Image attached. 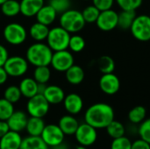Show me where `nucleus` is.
<instances>
[{
	"label": "nucleus",
	"mask_w": 150,
	"mask_h": 149,
	"mask_svg": "<svg viewBox=\"0 0 150 149\" xmlns=\"http://www.w3.org/2000/svg\"><path fill=\"white\" fill-rule=\"evenodd\" d=\"M105 130H106L107 134L111 138H112V140L125 136V133H126V128H125L124 125L121 122L115 120V119H113L105 127Z\"/></svg>",
	"instance_id": "c85d7f7f"
},
{
	"label": "nucleus",
	"mask_w": 150,
	"mask_h": 149,
	"mask_svg": "<svg viewBox=\"0 0 150 149\" xmlns=\"http://www.w3.org/2000/svg\"><path fill=\"white\" fill-rule=\"evenodd\" d=\"M138 133L140 139L150 144V119H147L140 124Z\"/></svg>",
	"instance_id": "4c0bfd02"
},
{
	"label": "nucleus",
	"mask_w": 150,
	"mask_h": 149,
	"mask_svg": "<svg viewBox=\"0 0 150 149\" xmlns=\"http://www.w3.org/2000/svg\"><path fill=\"white\" fill-rule=\"evenodd\" d=\"M9 131H10V128H9V126L7 124V121L0 120V138H2Z\"/></svg>",
	"instance_id": "37998d69"
},
{
	"label": "nucleus",
	"mask_w": 150,
	"mask_h": 149,
	"mask_svg": "<svg viewBox=\"0 0 150 149\" xmlns=\"http://www.w3.org/2000/svg\"><path fill=\"white\" fill-rule=\"evenodd\" d=\"M1 11L5 17H16L20 13V3L18 0H7L1 4Z\"/></svg>",
	"instance_id": "bb28decb"
},
{
	"label": "nucleus",
	"mask_w": 150,
	"mask_h": 149,
	"mask_svg": "<svg viewBox=\"0 0 150 149\" xmlns=\"http://www.w3.org/2000/svg\"><path fill=\"white\" fill-rule=\"evenodd\" d=\"M45 122L42 118L30 117L25 126V131L30 136H40L45 127Z\"/></svg>",
	"instance_id": "b1692460"
},
{
	"label": "nucleus",
	"mask_w": 150,
	"mask_h": 149,
	"mask_svg": "<svg viewBox=\"0 0 150 149\" xmlns=\"http://www.w3.org/2000/svg\"><path fill=\"white\" fill-rule=\"evenodd\" d=\"M38 85L39 83L34 80L33 77H25L20 81L18 88L22 97L31 98L32 97L38 94Z\"/></svg>",
	"instance_id": "412c9836"
},
{
	"label": "nucleus",
	"mask_w": 150,
	"mask_h": 149,
	"mask_svg": "<svg viewBox=\"0 0 150 149\" xmlns=\"http://www.w3.org/2000/svg\"><path fill=\"white\" fill-rule=\"evenodd\" d=\"M13 104L5 98H0V120H7L14 112Z\"/></svg>",
	"instance_id": "f704fd0d"
},
{
	"label": "nucleus",
	"mask_w": 150,
	"mask_h": 149,
	"mask_svg": "<svg viewBox=\"0 0 150 149\" xmlns=\"http://www.w3.org/2000/svg\"><path fill=\"white\" fill-rule=\"evenodd\" d=\"M59 22L60 25L69 33H76L82 31L86 24L82 11L71 8L61 14Z\"/></svg>",
	"instance_id": "7ed1b4c3"
},
{
	"label": "nucleus",
	"mask_w": 150,
	"mask_h": 149,
	"mask_svg": "<svg viewBox=\"0 0 150 149\" xmlns=\"http://www.w3.org/2000/svg\"><path fill=\"white\" fill-rule=\"evenodd\" d=\"M19 149H49L40 136H30L23 138Z\"/></svg>",
	"instance_id": "393cba45"
},
{
	"label": "nucleus",
	"mask_w": 150,
	"mask_h": 149,
	"mask_svg": "<svg viewBox=\"0 0 150 149\" xmlns=\"http://www.w3.org/2000/svg\"><path fill=\"white\" fill-rule=\"evenodd\" d=\"M74 135L79 145L85 146L87 148L92 146L98 139L97 129L86 122L79 125Z\"/></svg>",
	"instance_id": "9d476101"
},
{
	"label": "nucleus",
	"mask_w": 150,
	"mask_h": 149,
	"mask_svg": "<svg viewBox=\"0 0 150 149\" xmlns=\"http://www.w3.org/2000/svg\"><path fill=\"white\" fill-rule=\"evenodd\" d=\"M96 25L103 32L112 31L118 27V12L112 9L100 11Z\"/></svg>",
	"instance_id": "f8f14e48"
},
{
	"label": "nucleus",
	"mask_w": 150,
	"mask_h": 149,
	"mask_svg": "<svg viewBox=\"0 0 150 149\" xmlns=\"http://www.w3.org/2000/svg\"><path fill=\"white\" fill-rule=\"evenodd\" d=\"M98 67L102 74L113 73L115 70V61L109 55H103L98 60Z\"/></svg>",
	"instance_id": "7c9ffc66"
},
{
	"label": "nucleus",
	"mask_w": 150,
	"mask_h": 149,
	"mask_svg": "<svg viewBox=\"0 0 150 149\" xmlns=\"http://www.w3.org/2000/svg\"><path fill=\"white\" fill-rule=\"evenodd\" d=\"M136 11L121 10L118 13V27L122 30H129L134 18H136Z\"/></svg>",
	"instance_id": "a878e982"
},
{
	"label": "nucleus",
	"mask_w": 150,
	"mask_h": 149,
	"mask_svg": "<svg viewBox=\"0 0 150 149\" xmlns=\"http://www.w3.org/2000/svg\"><path fill=\"white\" fill-rule=\"evenodd\" d=\"M52 148L53 149H68V147H67V145H66L64 142H62V143H61V144H59V145H57V146H55V147H53Z\"/></svg>",
	"instance_id": "a18cd8bd"
},
{
	"label": "nucleus",
	"mask_w": 150,
	"mask_h": 149,
	"mask_svg": "<svg viewBox=\"0 0 150 149\" xmlns=\"http://www.w3.org/2000/svg\"><path fill=\"white\" fill-rule=\"evenodd\" d=\"M57 15L58 13L50 4H44L37 12L35 17L37 22L49 26L55 21Z\"/></svg>",
	"instance_id": "6ab92c4d"
},
{
	"label": "nucleus",
	"mask_w": 150,
	"mask_h": 149,
	"mask_svg": "<svg viewBox=\"0 0 150 149\" xmlns=\"http://www.w3.org/2000/svg\"><path fill=\"white\" fill-rule=\"evenodd\" d=\"M84 1H88V0H84Z\"/></svg>",
	"instance_id": "09e8293b"
},
{
	"label": "nucleus",
	"mask_w": 150,
	"mask_h": 149,
	"mask_svg": "<svg viewBox=\"0 0 150 149\" xmlns=\"http://www.w3.org/2000/svg\"><path fill=\"white\" fill-rule=\"evenodd\" d=\"M50 104L47 101L42 94H37L28 98L26 111L30 117L44 118L49 112Z\"/></svg>",
	"instance_id": "0eeeda50"
},
{
	"label": "nucleus",
	"mask_w": 150,
	"mask_h": 149,
	"mask_svg": "<svg viewBox=\"0 0 150 149\" xmlns=\"http://www.w3.org/2000/svg\"><path fill=\"white\" fill-rule=\"evenodd\" d=\"M98 85L100 90L106 95L112 96L118 93L120 89V78L114 73L103 74L99 79Z\"/></svg>",
	"instance_id": "ddd939ff"
},
{
	"label": "nucleus",
	"mask_w": 150,
	"mask_h": 149,
	"mask_svg": "<svg viewBox=\"0 0 150 149\" xmlns=\"http://www.w3.org/2000/svg\"><path fill=\"white\" fill-rule=\"evenodd\" d=\"M131 147L132 141L126 136L113 139L111 144V149H131Z\"/></svg>",
	"instance_id": "58836bf2"
},
{
	"label": "nucleus",
	"mask_w": 150,
	"mask_h": 149,
	"mask_svg": "<svg viewBox=\"0 0 150 149\" xmlns=\"http://www.w3.org/2000/svg\"><path fill=\"white\" fill-rule=\"evenodd\" d=\"M20 13L26 18L35 17L40 9L45 4L44 0H21Z\"/></svg>",
	"instance_id": "a211bd4d"
},
{
	"label": "nucleus",
	"mask_w": 150,
	"mask_h": 149,
	"mask_svg": "<svg viewBox=\"0 0 150 149\" xmlns=\"http://www.w3.org/2000/svg\"><path fill=\"white\" fill-rule=\"evenodd\" d=\"M3 67L4 68L9 76L20 77L27 72L29 63L25 57L13 55L8 57Z\"/></svg>",
	"instance_id": "6e6552de"
},
{
	"label": "nucleus",
	"mask_w": 150,
	"mask_h": 149,
	"mask_svg": "<svg viewBox=\"0 0 150 149\" xmlns=\"http://www.w3.org/2000/svg\"><path fill=\"white\" fill-rule=\"evenodd\" d=\"M149 16H150V14H149Z\"/></svg>",
	"instance_id": "8fccbe9b"
},
{
	"label": "nucleus",
	"mask_w": 150,
	"mask_h": 149,
	"mask_svg": "<svg viewBox=\"0 0 150 149\" xmlns=\"http://www.w3.org/2000/svg\"><path fill=\"white\" fill-rule=\"evenodd\" d=\"M6 1H7V0H0V5L3 4H4V2H6Z\"/></svg>",
	"instance_id": "de8ad7c7"
},
{
	"label": "nucleus",
	"mask_w": 150,
	"mask_h": 149,
	"mask_svg": "<svg viewBox=\"0 0 150 149\" xmlns=\"http://www.w3.org/2000/svg\"><path fill=\"white\" fill-rule=\"evenodd\" d=\"M74 64L75 60L71 51L65 49L53 53L50 65L55 71L65 73Z\"/></svg>",
	"instance_id": "1a4fd4ad"
},
{
	"label": "nucleus",
	"mask_w": 150,
	"mask_h": 149,
	"mask_svg": "<svg viewBox=\"0 0 150 149\" xmlns=\"http://www.w3.org/2000/svg\"><path fill=\"white\" fill-rule=\"evenodd\" d=\"M9 57V53L6 47L0 44V67H3Z\"/></svg>",
	"instance_id": "79ce46f5"
},
{
	"label": "nucleus",
	"mask_w": 150,
	"mask_h": 149,
	"mask_svg": "<svg viewBox=\"0 0 150 149\" xmlns=\"http://www.w3.org/2000/svg\"><path fill=\"white\" fill-rule=\"evenodd\" d=\"M48 32H49L48 26L40 22L33 23L29 28V35L36 42H42L46 40Z\"/></svg>",
	"instance_id": "5701e85b"
},
{
	"label": "nucleus",
	"mask_w": 150,
	"mask_h": 149,
	"mask_svg": "<svg viewBox=\"0 0 150 149\" xmlns=\"http://www.w3.org/2000/svg\"><path fill=\"white\" fill-rule=\"evenodd\" d=\"M22 97V94L20 92V90L18 86L16 85H11L8 86L4 92V98L8 100L9 102L12 103L13 105L18 103Z\"/></svg>",
	"instance_id": "473e14b6"
},
{
	"label": "nucleus",
	"mask_w": 150,
	"mask_h": 149,
	"mask_svg": "<svg viewBox=\"0 0 150 149\" xmlns=\"http://www.w3.org/2000/svg\"><path fill=\"white\" fill-rule=\"evenodd\" d=\"M131 149H150V144L142 139H139L132 142Z\"/></svg>",
	"instance_id": "a19ab883"
},
{
	"label": "nucleus",
	"mask_w": 150,
	"mask_h": 149,
	"mask_svg": "<svg viewBox=\"0 0 150 149\" xmlns=\"http://www.w3.org/2000/svg\"><path fill=\"white\" fill-rule=\"evenodd\" d=\"M115 0H92V4L95 5L100 11L112 8Z\"/></svg>",
	"instance_id": "ea45409f"
},
{
	"label": "nucleus",
	"mask_w": 150,
	"mask_h": 149,
	"mask_svg": "<svg viewBox=\"0 0 150 149\" xmlns=\"http://www.w3.org/2000/svg\"><path fill=\"white\" fill-rule=\"evenodd\" d=\"M78 120L74 117V115L68 114L62 116L59 119L58 126L65 135H74L76 131L79 126Z\"/></svg>",
	"instance_id": "aec40b11"
},
{
	"label": "nucleus",
	"mask_w": 150,
	"mask_h": 149,
	"mask_svg": "<svg viewBox=\"0 0 150 149\" xmlns=\"http://www.w3.org/2000/svg\"><path fill=\"white\" fill-rule=\"evenodd\" d=\"M40 137L49 148H53L64 142L65 134L58 125L49 124L45 126Z\"/></svg>",
	"instance_id": "9b49d317"
},
{
	"label": "nucleus",
	"mask_w": 150,
	"mask_h": 149,
	"mask_svg": "<svg viewBox=\"0 0 150 149\" xmlns=\"http://www.w3.org/2000/svg\"><path fill=\"white\" fill-rule=\"evenodd\" d=\"M85 73L82 67L78 65H72L66 72H65V77L69 83L72 85H78L83 83L84 80Z\"/></svg>",
	"instance_id": "4be33fe9"
},
{
	"label": "nucleus",
	"mask_w": 150,
	"mask_h": 149,
	"mask_svg": "<svg viewBox=\"0 0 150 149\" xmlns=\"http://www.w3.org/2000/svg\"><path fill=\"white\" fill-rule=\"evenodd\" d=\"M42 95L50 105H59L62 103L66 96L64 90L58 85H47Z\"/></svg>",
	"instance_id": "f3484780"
},
{
	"label": "nucleus",
	"mask_w": 150,
	"mask_h": 149,
	"mask_svg": "<svg viewBox=\"0 0 150 149\" xmlns=\"http://www.w3.org/2000/svg\"><path fill=\"white\" fill-rule=\"evenodd\" d=\"M86 42L85 40L78 34L74 33V35L70 36L69 42V49L73 53H80L85 47Z\"/></svg>",
	"instance_id": "2f4dec72"
},
{
	"label": "nucleus",
	"mask_w": 150,
	"mask_h": 149,
	"mask_svg": "<svg viewBox=\"0 0 150 149\" xmlns=\"http://www.w3.org/2000/svg\"><path fill=\"white\" fill-rule=\"evenodd\" d=\"M53 53V50L47 43L35 42L26 49L25 59L29 64L34 67L49 66Z\"/></svg>",
	"instance_id": "f03ea898"
},
{
	"label": "nucleus",
	"mask_w": 150,
	"mask_h": 149,
	"mask_svg": "<svg viewBox=\"0 0 150 149\" xmlns=\"http://www.w3.org/2000/svg\"><path fill=\"white\" fill-rule=\"evenodd\" d=\"M134 39L140 41L150 40V16L142 14L136 16L130 29Z\"/></svg>",
	"instance_id": "423d86ee"
},
{
	"label": "nucleus",
	"mask_w": 150,
	"mask_h": 149,
	"mask_svg": "<svg viewBox=\"0 0 150 149\" xmlns=\"http://www.w3.org/2000/svg\"><path fill=\"white\" fill-rule=\"evenodd\" d=\"M70 36V33L61 25L55 26L49 29V32L46 40L47 44L53 52L65 50L69 48Z\"/></svg>",
	"instance_id": "20e7f679"
},
{
	"label": "nucleus",
	"mask_w": 150,
	"mask_h": 149,
	"mask_svg": "<svg viewBox=\"0 0 150 149\" xmlns=\"http://www.w3.org/2000/svg\"><path fill=\"white\" fill-rule=\"evenodd\" d=\"M22 140L20 133L10 130L0 138V149H19Z\"/></svg>",
	"instance_id": "dca6fc26"
},
{
	"label": "nucleus",
	"mask_w": 150,
	"mask_h": 149,
	"mask_svg": "<svg viewBox=\"0 0 150 149\" xmlns=\"http://www.w3.org/2000/svg\"><path fill=\"white\" fill-rule=\"evenodd\" d=\"M4 40L12 46H19L23 44L27 38V31L19 23H10L6 25L3 30Z\"/></svg>",
	"instance_id": "39448f33"
},
{
	"label": "nucleus",
	"mask_w": 150,
	"mask_h": 149,
	"mask_svg": "<svg viewBox=\"0 0 150 149\" xmlns=\"http://www.w3.org/2000/svg\"><path fill=\"white\" fill-rule=\"evenodd\" d=\"M99 13H100V11L93 4L86 6L82 11L84 21L88 24L96 23V21L99 16Z\"/></svg>",
	"instance_id": "72a5a7b5"
},
{
	"label": "nucleus",
	"mask_w": 150,
	"mask_h": 149,
	"mask_svg": "<svg viewBox=\"0 0 150 149\" xmlns=\"http://www.w3.org/2000/svg\"><path fill=\"white\" fill-rule=\"evenodd\" d=\"M8 77H9V76H8L7 72L5 71L4 68L0 67V85L4 84L7 82Z\"/></svg>",
	"instance_id": "c03bdc74"
},
{
	"label": "nucleus",
	"mask_w": 150,
	"mask_h": 149,
	"mask_svg": "<svg viewBox=\"0 0 150 149\" xmlns=\"http://www.w3.org/2000/svg\"><path fill=\"white\" fill-rule=\"evenodd\" d=\"M33 78L38 83L47 84L51 78V69L49 66H38L33 70Z\"/></svg>",
	"instance_id": "cd10ccee"
},
{
	"label": "nucleus",
	"mask_w": 150,
	"mask_h": 149,
	"mask_svg": "<svg viewBox=\"0 0 150 149\" xmlns=\"http://www.w3.org/2000/svg\"><path fill=\"white\" fill-rule=\"evenodd\" d=\"M50 4L58 14H62L71 7V0H49Z\"/></svg>",
	"instance_id": "e433bc0d"
},
{
	"label": "nucleus",
	"mask_w": 150,
	"mask_h": 149,
	"mask_svg": "<svg viewBox=\"0 0 150 149\" xmlns=\"http://www.w3.org/2000/svg\"><path fill=\"white\" fill-rule=\"evenodd\" d=\"M114 119L112 107L105 103H97L91 105L84 113V121L96 129H105Z\"/></svg>",
	"instance_id": "f257e3e1"
},
{
	"label": "nucleus",
	"mask_w": 150,
	"mask_h": 149,
	"mask_svg": "<svg viewBox=\"0 0 150 149\" xmlns=\"http://www.w3.org/2000/svg\"><path fill=\"white\" fill-rule=\"evenodd\" d=\"M121 10L136 11L142 4L143 0H115Z\"/></svg>",
	"instance_id": "c9c22d12"
},
{
	"label": "nucleus",
	"mask_w": 150,
	"mask_h": 149,
	"mask_svg": "<svg viewBox=\"0 0 150 149\" xmlns=\"http://www.w3.org/2000/svg\"><path fill=\"white\" fill-rule=\"evenodd\" d=\"M6 121L11 131L20 133L25 130V126L28 121V116L23 111H14V112Z\"/></svg>",
	"instance_id": "2eb2a0df"
},
{
	"label": "nucleus",
	"mask_w": 150,
	"mask_h": 149,
	"mask_svg": "<svg viewBox=\"0 0 150 149\" xmlns=\"http://www.w3.org/2000/svg\"><path fill=\"white\" fill-rule=\"evenodd\" d=\"M62 103L66 112L69 114L74 116L80 113L83 108V98L76 93H70L66 95Z\"/></svg>",
	"instance_id": "4468645a"
},
{
	"label": "nucleus",
	"mask_w": 150,
	"mask_h": 149,
	"mask_svg": "<svg viewBox=\"0 0 150 149\" xmlns=\"http://www.w3.org/2000/svg\"><path fill=\"white\" fill-rule=\"evenodd\" d=\"M146 116H147V110L142 105L134 106L128 112L129 121L135 125L141 124L142 121H144L146 119Z\"/></svg>",
	"instance_id": "c756f323"
},
{
	"label": "nucleus",
	"mask_w": 150,
	"mask_h": 149,
	"mask_svg": "<svg viewBox=\"0 0 150 149\" xmlns=\"http://www.w3.org/2000/svg\"><path fill=\"white\" fill-rule=\"evenodd\" d=\"M76 149H87V147H85V146H82V145H78Z\"/></svg>",
	"instance_id": "49530a36"
}]
</instances>
